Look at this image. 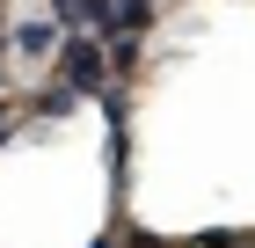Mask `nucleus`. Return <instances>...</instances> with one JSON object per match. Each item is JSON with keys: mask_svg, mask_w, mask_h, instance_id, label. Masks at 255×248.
I'll list each match as a JSON object with an SVG mask.
<instances>
[{"mask_svg": "<svg viewBox=\"0 0 255 248\" xmlns=\"http://www.w3.org/2000/svg\"><path fill=\"white\" fill-rule=\"evenodd\" d=\"M51 80H66L73 95L110 88V51H102L95 29H66V37H59V51H51Z\"/></svg>", "mask_w": 255, "mask_h": 248, "instance_id": "1", "label": "nucleus"}, {"mask_svg": "<svg viewBox=\"0 0 255 248\" xmlns=\"http://www.w3.org/2000/svg\"><path fill=\"white\" fill-rule=\"evenodd\" d=\"M241 241H255V234H234V227H212V234H197L190 248H241Z\"/></svg>", "mask_w": 255, "mask_h": 248, "instance_id": "6", "label": "nucleus"}, {"mask_svg": "<svg viewBox=\"0 0 255 248\" xmlns=\"http://www.w3.org/2000/svg\"><path fill=\"white\" fill-rule=\"evenodd\" d=\"M0 51H7V44H0ZM0 80H7V58H0Z\"/></svg>", "mask_w": 255, "mask_h": 248, "instance_id": "9", "label": "nucleus"}, {"mask_svg": "<svg viewBox=\"0 0 255 248\" xmlns=\"http://www.w3.org/2000/svg\"><path fill=\"white\" fill-rule=\"evenodd\" d=\"M153 29V0H110V29L102 37H146Z\"/></svg>", "mask_w": 255, "mask_h": 248, "instance_id": "4", "label": "nucleus"}, {"mask_svg": "<svg viewBox=\"0 0 255 248\" xmlns=\"http://www.w3.org/2000/svg\"><path fill=\"white\" fill-rule=\"evenodd\" d=\"M73 102H80V95H73V88H66V80H51V88H44V95H37V102H29V110H37V117H44V124H51V117H73Z\"/></svg>", "mask_w": 255, "mask_h": 248, "instance_id": "5", "label": "nucleus"}, {"mask_svg": "<svg viewBox=\"0 0 255 248\" xmlns=\"http://www.w3.org/2000/svg\"><path fill=\"white\" fill-rule=\"evenodd\" d=\"M59 37H66V29L44 15V22H15V37H7V44H15V58H51V51H59Z\"/></svg>", "mask_w": 255, "mask_h": 248, "instance_id": "3", "label": "nucleus"}, {"mask_svg": "<svg viewBox=\"0 0 255 248\" xmlns=\"http://www.w3.org/2000/svg\"><path fill=\"white\" fill-rule=\"evenodd\" d=\"M95 248H124V241H117V234H102V241H95Z\"/></svg>", "mask_w": 255, "mask_h": 248, "instance_id": "8", "label": "nucleus"}, {"mask_svg": "<svg viewBox=\"0 0 255 248\" xmlns=\"http://www.w3.org/2000/svg\"><path fill=\"white\" fill-rule=\"evenodd\" d=\"M51 22L59 29H110V0H51Z\"/></svg>", "mask_w": 255, "mask_h": 248, "instance_id": "2", "label": "nucleus"}, {"mask_svg": "<svg viewBox=\"0 0 255 248\" xmlns=\"http://www.w3.org/2000/svg\"><path fill=\"white\" fill-rule=\"evenodd\" d=\"M7 139H15V110L0 102V146H7Z\"/></svg>", "mask_w": 255, "mask_h": 248, "instance_id": "7", "label": "nucleus"}]
</instances>
